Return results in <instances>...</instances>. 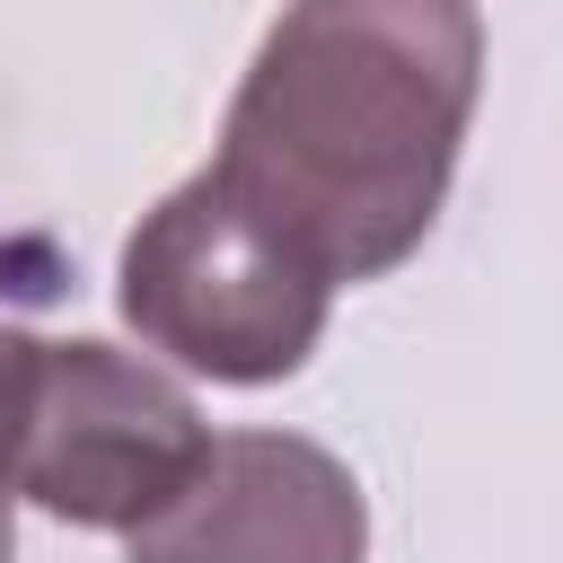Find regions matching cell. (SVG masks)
<instances>
[{
	"mask_svg": "<svg viewBox=\"0 0 563 563\" xmlns=\"http://www.w3.org/2000/svg\"><path fill=\"white\" fill-rule=\"evenodd\" d=\"M475 97V0H282L229 97L211 176L334 290L378 282L431 238Z\"/></svg>",
	"mask_w": 563,
	"mask_h": 563,
	"instance_id": "obj_1",
	"label": "cell"
},
{
	"mask_svg": "<svg viewBox=\"0 0 563 563\" xmlns=\"http://www.w3.org/2000/svg\"><path fill=\"white\" fill-rule=\"evenodd\" d=\"M114 308L176 369L211 387H273L317 352L334 282L202 167L123 238Z\"/></svg>",
	"mask_w": 563,
	"mask_h": 563,
	"instance_id": "obj_2",
	"label": "cell"
},
{
	"mask_svg": "<svg viewBox=\"0 0 563 563\" xmlns=\"http://www.w3.org/2000/svg\"><path fill=\"white\" fill-rule=\"evenodd\" d=\"M211 422L202 405L158 369L132 361L97 334H62L26 352L18 413H9V493L70 519V528H114L132 537L150 510L185 493L202 466Z\"/></svg>",
	"mask_w": 563,
	"mask_h": 563,
	"instance_id": "obj_3",
	"label": "cell"
},
{
	"mask_svg": "<svg viewBox=\"0 0 563 563\" xmlns=\"http://www.w3.org/2000/svg\"><path fill=\"white\" fill-rule=\"evenodd\" d=\"M369 501L352 466L299 431H211L167 510L123 537V563H361Z\"/></svg>",
	"mask_w": 563,
	"mask_h": 563,
	"instance_id": "obj_4",
	"label": "cell"
},
{
	"mask_svg": "<svg viewBox=\"0 0 563 563\" xmlns=\"http://www.w3.org/2000/svg\"><path fill=\"white\" fill-rule=\"evenodd\" d=\"M26 352H35V334H26V325H0V563H9V545H18V493H9V413H18Z\"/></svg>",
	"mask_w": 563,
	"mask_h": 563,
	"instance_id": "obj_5",
	"label": "cell"
}]
</instances>
